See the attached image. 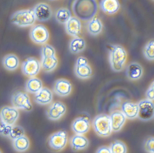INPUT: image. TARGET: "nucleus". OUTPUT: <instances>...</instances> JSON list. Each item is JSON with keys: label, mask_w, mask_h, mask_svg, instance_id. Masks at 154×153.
Listing matches in <instances>:
<instances>
[{"label": "nucleus", "mask_w": 154, "mask_h": 153, "mask_svg": "<svg viewBox=\"0 0 154 153\" xmlns=\"http://www.w3.org/2000/svg\"><path fill=\"white\" fill-rule=\"evenodd\" d=\"M68 141V134L65 130H61L51 134L48 143L49 147L54 151L58 152L66 146Z\"/></svg>", "instance_id": "5"}, {"label": "nucleus", "mask_w": 154, "mask_h": 153, "mask_svg": "<svg viewBox=\"0 0 154 153\" xmlns=\"http://www.w3.org/2000/svg\"><path fill=\"white\" fill-rule=\"evenodd\" d=\"M147 100L153 101L154 100V81L150 84L146 93Z\"/></svg>", "instance_id": "36"}, {"label": "nucleus", "mask_w": 154, "mask_h": 153, "mask_svg": "<svg viewBox=\"0 0 154 153\" xmlns=\"http://www.w3.org/2000/svg\"><path fill=\"white\" fill-rule=\"evenodd\" d=\"M98 9L97 0H74L72 4V10L75 17L84 21L94 18Z\"/></svg>", "instance_id": "1"}, {"label": "nucleus", "mask_w": 154, "mask_h": 153, "mask_svg": "<svg viewBox=\"0 0 154 153\" xmlns=\"http://www.w3.org/2000/svg\"><path fill=\"white\" fill-rule=\"evenodd\" d=\"M25 135L24 128L19 125H13L8 137L12 140H15Z\"/></svg>", "instance_id": "32"}, {"label": "nucleus", "mask_w": 154, "mask_h": 153, "mask_svg": "<svg viewBox=\"0 0 154 153\" xmlns=\"http://www.w3.org/2000/svg\"><path fill=\"white\" fill-rule=\"evenodd\" d=\"M41 64L35 58L29 57L23 62L21 71L24 75L29 77L36 76L41 69Z\"/></svg>", "instance_id": "8"}, {"label": "nucleus", "mask_w": 154, "mask_h": 153, "mask_svg": "<svg viewBox=\"0 0 154 153\" xmlns=\"http://www.w3.org/2000/svg\"><path fill=\"white\" fill-rule=\"evenodd\" d=\"M30 39L33 42L38 45L45 44L49 39L48 30L44 25L38 24L31 28L29 32Z\"/></svg>", "instance_id": "7"}, {"label": "nucleus", "mask_w": 154, "mask_h": 153, "mask_svg": "<svg viewBox=\"0 0 154 153\" xmlns=\"http://www.w3.org/2000/svg\"><path fill=\"white\" fill-rule=\"evenodd\" d=\"M53 90L56 94L61 97L68 96L72 91V85L66 79L61 78L56 80L54 84Z\"/></svg>", "instance_id": "14"}, {"label": "nucleus", "mask_w": 154, "mask_h": 153, "mask_svg": "<svg viewBox=\"0 0 154 153\" xmlns=\"http://www.w3.org/2000/svg\"><path fill=\"white\" fill-rule=\"evenodd\" d=\"M95 153H112L109 147L102 146L100 147L96 150Z\"/></svg>", "instance_id": "37"}, {"label": "nucleus", "mask_w": 154, "mask_h": 153, "mask_svg": "<svg viewBox=\"0 0 154 153\" xmlns=\"http://www.w3.org/2000/svg\"><path fill=\"white\" fill-rule=\"evenodd\" d=\"M91 128L90 120L87 117H79L73 121L72 129L75 134L84 135L87 133Z\"/></svg>", "instance_id": "13"}, {"label": "nucleus", "mask_w": 154, "mask_h": 153, "mask_svg": "<svg viewBox=\"0 0 154 153\" xmlns=\"http://www.w3.org/2000/svg\"><path fill=\"white\" fill-rule=\"evenodd\" d=\"M122 112L127 118L132 120L138 116L139 107L137 104L132 102H124L121 107Z\"/></svg>", "instance_id": "21"}, {"label": "nucleus", "mask_w": 154, "mask_h": 153, "mask_svg": "<svg viewBox=\"0 0 154 153\" xmlns=\"http://www.w3.org/2000/svg\"><path fill=\"white\" fill-rule=\"evenodd\" d=\"M12 126L7 125L3 122L0 121V136L8 137Z\"/></svg>", "instance_id": "35"}, {"label": "nucleus", "mask_w": 154, "mask_h": 153, "mask_svg": "<svg viewBox=\"0 0 154 153\" xmlns=\"http://www.w3.org/2000/svg\"><path fill=\"white\" fill-rule=\"evenodd\" d=\"M81 21L75 17H72L65 24L66 33L73 37H79L82 32Z\"/></svg>", "instance_id": "16"}, {"label": "nucleus", "mask_w": 154, "mask_h": 153, "mask_svg": "<svg viewBox=\"0 0 154 153\" xmlns=\"http://www.w3.org/2000/svg\"><path fill=\"white\" fill-rule=\"evenodd\" d=\"M87 64H88V61L87 58L84 57L82 56L77 58L75 64L80 65Z\"/></svg>", "instance_id": "38"}, {"label": "nucleus", "mask_w": 154, "mask_h": 153, "mask_svg": "<svg viewBox=\"0 0 154 153\" xmlns=\"http://www.w3.org/2000/svg\"><path fill=\"white\" fill-rule=\"evenodd\" d=\"M74 73L76 76L82 79L90 78L92 75V70L88 64L84 65H75Z\"/></svg>", "instance_id": "27"}, {"label": "nucleus", "mask_w": 154, "mask_h": 153, "mask_svg": "<svg viewBox=\"0 0 154 153\" xmlns=\"http://www.w3.org/2000/svg\"><path fill=\"white\" fill-rule=\"evenodd\" d=\"M36 19L33 9H25L15 12L11 15V20L20 27H29L35 23Z\"/></svg>", "instance_id": "4"}, {"label": "nucleus", "mask_w": 154, "mask_h": 153, "mask_svg": "<svg viewBox=\"0 0 154 153\" xmlns=\"http://www.w3.org/2000/svg\"><path fill=\"white\" fill-rule=\"evenodd\" d=\"M34 100L40 105H48L52 102L53 94L51 90L46 87H44L34 96Z\"/></svg>", "instance_id": "15"}, {"label": "nucleus", "mask_w": 154, "mask_h": 153, "mask_svg": "<svg viewBox=\"0 0 154 153\" xmlns=\"http://www.w3.org/2000/svg\"><path fill=\"white\" fill-rule=\"evenodd\" d=\"M109 148L112 153H127V146L121 140H114L111 144Z\"/></svg>", "instance_id": "30"}, {"label": "nucleus", "mask_w": 154, "mask_h": 153, "mask_svg": "<svg viewBox=\"0 0 154 153\" xmlns=\"http://www.w3.org/2000/svg\"><path fill=\"white\" fill-rule=\"evenodd\" d=\"M110 117L112 131L118 132L120 130L126 120V117L122 112L115 111L111 113Z\"/></svg>", "instance_id": "20"}, {"label": "nucleus", "mask_w": 154, "mask_h": 153, "mask_svg": "<svg viewBox=\"0 0 154 153\" xmlns=\"http://www.w3.org/2000/svg\"><path fill=\"white\" fill-rule=\"evenodd\" d=\"M20 64L19 59L14 54L6 55L2 59V65L5 69L8 71H14L18 68Z\"/></svg>", "instance_id": "22"}, {"label": "nucleus", "mask_w": 154, "mask_h": 153, "mask_svg": "<svg viewBox=\"0 0 154 153\" xmlns=\"http://www.w3.org/2000/svg\"><path fill=\"white\" fill-rule=\"evenodd\" d=\"M86 28L89 34L93 36H97L102 31V23L99 18L94 17L88 21L86 25Z\"/></svg>", "instance_id": "23"}, {"label": "nucleus", "mask_w": 154, "mask_h": 153, "mask_svg": "<svg viewBox=\"0 0 154 153\" xmlns=\"http://www.w3.org/2000/svg\"><path fill=\"white\" fill-rule=\"evenodd\" d=\"M12 141L13 148L16 151L20 153H22L27 150L30 146L29 139L25 135Z\"/></svg>", "instance_id": "28"}, {"label": "nucleus", "mask_w": 154, "mask_h": 153, "mask_svg": "<svg viewBox=\"0 0 154 153\" xmlns=\"http://www.w3.org/2000/svg\"><path fill=\"white\" fill-rule=\"evenodd\" d=\"M139 107L138 118L143 121H148L153 119L154 116V103L152 101L145 99L137 104Z\"/></svg>", "instance_id": "9"}, {"label": "nucleus", "mask_w": 154, "mask_h": 153, "mask_svg": "<svg viewBox=\"0 0 154 153\" xmlns=\"http://www.w3.org/2000/svg\"><path fill=\"white\" fill-rule=\"evenodd\" d=\"M33 10L36 19L40 22L48 20L53 14L51 7L45 3H39L36 4Z\"/></svg>", "instance_id": "12"}, {"label": "nucleus", "mask_w": 154, "mask_h": 153, "mask_svg": "<svg viewBox=\"0 0 154 153\" xmlns=\"http://www.w3.org/2000/svg\"><path fill=\"white\" fill-rule=\"evenodd\" d=\"M58 59L56 56L41 58V67L45 72L47 73L54 71L58 64Z\"/></svg>", "instance_id": "24"}, {"label": "nucleus", "mask_w": 154, "mask_h": 153, "mask_svg": "<svg viewBox=\"0 0 154 153\" xmlns=\"http://www.w3.org/2000/svg\"><path fill=\"white\" fill-rule=\"evenodd\" d=\"M94 130L102 137L109 136L112 132L110 117L106 114H100L94 118L92 122Z\"/></svg>", "instance_id": "3"}, {"label": "nucleus", "mask_w": 154, "mask_h": 153, "mask_svg": "<svg viewBox=\"0 0 154 153\" xmlns=\"http://www.w3.org/2000/svg\"><path fill=\"white\" fill-rule=\"evenodd\" d=\"M143 74L142 66L137 62L130 63L126 68L127 77L131 81H136L141 78Z\"/></svg>", "instance_id": "17"}, {"label": "nucleus", "mask_w": 154, "mask_h": 153, "mask_svg": "<svg viewBox=\"0 0 154 153\" xmlns=\"http://www.w3.org/2000/svg\"><path fill=\"white\" fill-rule=\"evenodd\" d=\"M100 7L104 13L108 15H112L119 10L120 4L119 0H101Z\"/></svg>", "instance_id": "18"}, {"label": "nucleus", "mask_w": 154, "mask_h": 153, "mask_svg": "<svg viewBox=\"0 0 154 153\" xmlns=\"http://www.w3.org/2000/svg\"><path fill=\"white\" fill-rule=\"evenodd\" d=\"M41 58L56 56V51L54 47L48 44L43 45L41 50Z\"/></svg>", "instance_id": "33"}, {"label": "nucleus", "mask_w": 154, "mask_h": 153, "mask_svg": "<svg viewBox=\"0 0 154 153\" xmlns=\"http://www.w3.org/2000/svg\"><path fill=\"white\" fill-rule=\"evenodd\" d=\"M11 102L13 107L18 110L20 109L26 111H31L33 110V105L29 96L22 91L15 92L12 94Z\"/></svg>", "instance_id": "6"}, {"label": "nucleus", "mask_w": 154, "mask_h": 153, "mask_svg": "<svg viewBox=\"0 0 154 153\" xmlns=\"http://www.w3.org/2000/svg\"><path fill=\"white\" fill-rule=\"evenodd\" d=\"M144 148L148 153H154V138L149 136L147 138L144 142Z\"/></svg>", "instance_id": "34"}, {"label": "nucleus", "mask_w": 154, "mask_h": 153, "mask_svg": "<svg viewBox=\"0 0 154 153\" xmlns=\"http://www.w3.org/2000/svg\"><path fill=\"white\" fill-rule=\"evenodd\" d=\"M70 144L72 149L76 151L87 148L89 146V141L84 135L75 134L70 139Z\"/></svg>", "instance_id": "19"}, {"label": "nucleus", "mask_w": 154, "mask_h": 153, "mask_svg": "<svg viewBox=\"0 0 154 153\" xmlns=\"http://www.w3.org/2000/svg\"><path fill=\"white\" fill-rule=\"evenodd\" d=\"M143 54L147 59L152 61L154 59V41L153 40H149L144 47Z\"/></svg>", "instance_id": "31"}, {"label": "nucleus", "mask_w": 154, "mask_h": 153, "mask_svg": "<svg viewBox=\"0 0 154 153\" xmlns=\"http://www.w3.org/2000/svg\"><path fill=\"white\" fill-rule=\"evenodd\" d=\"M55 17L57 22L65 24L72 17V14L67 8H59L56 12Z\"/></svg>", "instance_id": "29"}, {"label": "nucleus", "mask_w": 154, "mask_h": 153, "mask_svg": "<svg viewBox=\"0 0 154 153\" xmlns=\"http://www.w3.org/2000/svg\"><path fill=\"white\" fill-rule=\"evenodd\" d=\"M0 153H2V151L0 150Z\"/></svg>", "instance_id": "40"}, {"label": "nucleus", "mask_w": 154, "mask_h": 153, "mask_svg": "<svg viewBox=\"0 0 154 153\" xmlns=\"http://www.w3.org/2000/svg\"><path fill=\"white\" fill-rule=\"evenodd\" d=\"M86 47V43L83 38L75 37L69 43V50L71 53L76 54L82 52Z\"/></svg>", "instance_id": "25"}, {"label": "nucleus", "mask_w": 154, "mask_h": 153, "mask_svg": "<svg viewBox=\"0 0 154 153\" xmlns=\"http://www.w3.org/2000/svg\"><path fill=\"white\" fill-rule=\"evenodd\" d=\"M19 115L18 110L14 107L5 106L0 109L1 121L7 125H15Z\"/></svg>", "instance_id": "10"}, {"label": "nucleus", "mask_w": 154, "mask_h": 153, "mask_svg": "<svg viewBox=\"0 0 154 153\" xmlns=\"http://www.w3.org/2000/svg\"><path fill=\"white\" fill-rule=\"evenodd\" d=\"M49 1H55V0H49Z\"/></svg>", "instance_id": "39"}, {"label": "nucleus", "mask_w": 154, "mask_h": 153, "mask_svg": "<svg viewBox=\"0 0 154 153\" xmlns=\"http://www.w3.org/2000/svg\"><path fill=\"white\" fill-rule=\"evenodd\" d=\"M65 105L60 101L52 103L46 110V115L49 119L57 121L61 118L66 112Z\"/></svg>", "instance_id": "11"}, {"label": "nucleus", "mask_w": 154, "mask_h": 153, "mask_svg": "<svg viewBox=\"0 0 154 153\" xmlns=\"http://www.w3.org/2000/svg\"><path fill=\"white\" fill-rule=\"evenodd\" d=\"M43 87L42 81L37 77H30L27 81L26 84L27 92L33 94L37 93Z\"/></svg>", "instance_id": "26"}, {"label": "nucleus", "mask_w": 154, "mask_h": 153, "mask_svg": "<svg viewBox=\"0 0 154 153\" xmlns=\"http://www.w3.org/2000/svg\"><path fill=\"white\" fill-rule=\"evenodd\" d=\"M127 59V51L119 45H112L109 51V60L111 68L114 72L122 71Z\"/></svg>", "instance_id": "2"}]
</instances>
